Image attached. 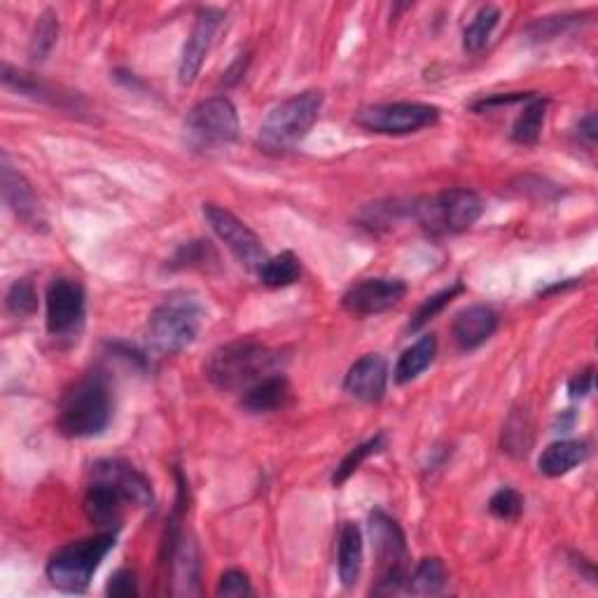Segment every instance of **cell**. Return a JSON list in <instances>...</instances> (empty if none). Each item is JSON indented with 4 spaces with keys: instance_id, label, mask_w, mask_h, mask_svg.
<instances>
[{
    "instance_id": "obj_34",
    "label": "cell",
    "mask_w": 598,
    "mask_h": 598,
    "mask_svg": "<svg viewBox=\"0 0 598 598\" xmlns=\"http://www.w3.org/2000/svg\"><path fill=\"white\" fill-rule=\"evenodd\" d=\"M108 596H115V598H129V596H136L138 594V582H136V575L132 571H117L113 575V580L108 582Z\"/></svg>"
},
{
    "instance_id": "obj_9",
    "label": "cell",
    "mask_w": 598,
    "mask_h": 598,
    "mask_svg": "<svg viewBox=\"0 0 598 598\" xmlns=\"http://www.w3.org/2000/svg\"><path fill=\"white\" fill-rule=\"evenodd\" d=\"M439 120V108L428 103H382L356 113V124L372 134L407 136L421 132Z\"/></svg>"
},
{
    "instance_id": "obj_35",
    "label": "cell",
    "mask_w": 598,
    "mask_h": 598,
    "mask_svg": "<svg viewBox=\"0 0 598 598\" xmlns=\"http://www.w3.org/2000/svg\"><path fill=\"white\" fill-rule=\"evenodd\" d=\"M591 386H594V370L589 367L575 376V379L569 384V390L573 398H585L587 393H591Z\"/></svg>"
},
{
    "instance_id": "obj_25",
    "label": "cell",
    "mask_w": 598,
    "mask_h": 598,
    "mask_svg": "<svg viewBox=\"0 0 598 598\" xmlns=\"http://www.w3.org/2000/svg\"><path fill=\"white\" fill-rule=\"evenodd\" d=\"M547 115V101L545 99H531V103L522 110V115L516 117L512 127V140L519 146H533L538 144L543 124Z\"/></svg>"
},
{
    "instance_id": "obj_30",
    "label": "cell",
    "mask_w": 598,
    "mask_h": 598,
    "mask_svg": "<svg viewBox=\"0 0 598 598\" xmlns=\"http://www.w3.org/2000/svg\"><path fill=\"white\" fill-rule=\"evenodd\" d=\"M461 290H463L461 283H456V286H451V288H447V290H443V292H437V295L428 297L426 302H423V304L416 309L412 323H409V329H412V333H416V329H421L423 325H428V323L437 316V313L443 311V309L451 302V299H453L456 295H459Z\"/></svg>"
},
{
    "instance_id": "obj_14",
    "label": "cell",
    "mask_w": 598,
    "mask_h": 598,
    "mask_svg": "<svg viewBox=\"0 0 598 598\" xmlns=\"http://www.w3.org/2000/svg\"><path fill=\"white\" fill-rule=\"evenodd\" d=\"M94 482H103L110 484L115 491H120L127 502H134L138 508H152L154 494H152V484L144 475V472L136 470L127 461H117V459H108L99 461L91 470Z\"/></svg>"
},
{
    "instance_id": "obj_7",
    "label": "cell",
    "mask_w": 598,
    "mask_h": 598,
    "mask_svg": "<svg viewBox=\"0 0 598 598\" xmlns=\"http://www.w3.org/2000/svg\"><path fill=\"white\" fill-rule=\"evenodd\" d=\"M185 138L197 150H215L239 138V115L225 97L197 103L185 117Z\"/></svg>"
},
{
    "instance_id": "obj_23",
    "label": "cell",
    "mask_w": 598,
    "mask_h": 598,
    "mask_svg": "<svg viewBox=\"0 0 598 598\" xmlns=\"http://www.w3.org/2000/svg\"><path fill=\"white\" fill-rule=\"evenodd\" d=\"M407 591L414 596H437L447 587V569L439 559H423L416 571L407 577Z\"/></svg>"
},
{
    "instance_id": "obj_16",
    "label": "cell",
    "mask_w": 598,
    "mask_h": 598,
    "mask_svg": "<svg viewBox=\"0 0 598 598\" xmlns=\"http://www.w3.org/2000/svg\"><path fill=\"white\" fill-rule=\"evenodd\" d=\"M124 496L110 484L94 482L85 496V514L101 533H115L124 519Z\"/></svg>"
},
{
    "instance_id": "obj_28",
    "label": "cell",
    "mask_w": 598,
    "mask_h": 598,
    "mask_svg": "<svg viewBox=\"0 0 598 598\" xmlns=\"http://www.w3.org/2000/svg\"><path fill=\"white\" fill-rule=\"evenodd\" d=\"M531 445H533V433H531V423L526 414H512L510 421L506 423V428H502V451L522 459V456L528 453Z\"/></svg>"
},
{
    "instance_id": "obj_32",
    "label": "cell",
    "mask_w": 598,
    "mask_h": 598,
    "mask_svg": "<svg viewBox=\"0 0 598 598\" xmlns=\"http://www.w3.org/2000/svg\"><path fill=\"white\" fill-rule=\"evenodd\" d=\"M489 510L494 516L498 519H516L524 510V498L514 489H500L498 494H494V498L489 500Z\"/></svg>"
},
{
    "instance_id": "obj_20",
    "label": "cell",
    "mask_w": 598,
    "mask_h": 598,
    "mask_svg": "<svg viewBox=\"0 0 598 598\" xmlns=\"http://www.w3.org/2000/svg\"><path fill=\"white\" fill-rule=\"evenodd\" d=\"M290 398V384L286 376L272 374L266 379L258 382L256 386H250L244 390V400L241 404L248 409V412L264 414V412H276Z\"/></svg>"
},
{
    "instance_id": "obj_21",
    "label": "cell",
    "mask_w": 598,
    "mask_h": 598,
    "mask_svg": "<svg viewBox=\"0 0 598 598\" xmlns=\"http://www.w3.org/2000/svg\"><path fill=\"white\" fill-rule=\"evenodd\" d=\"M339 580L344 587H353L363 571V533L358 524L346 522L339 535Z\"/></svg>"
},
{
    "instance_id": "obj_26",
    "label": "cell",
    "mask_w": 598,
    "mask_h": 598,
    "mask_svg": "<svg viewBox=\"0 0 598 598\" xmlns=\"http://www.w3.org/2000/svg\"><path fill=\"white\" fill-rule=\"evenodd\" d=\"M498 20H500V10L498 8H494V5L482 8L475 14V20H472L470 26L465 28V34H463L465 52L475 54V52L484 50L486 42H489L491 34H494V28L498 26Z\"/></svg>"
},
{
    "instance_id": "obj_33",
    "label": "cell",
    "mask_w": 598,
    "mask_h": 598,
    "mask_svg": "<svg viewBox=\"0 0 598 598\" xmlns=\"http://www.w3.org/2000/svg\"><path fill=\"white\" fill-rule=\"evenodd\" d=\"M217 596H227V598H239V596H250L253 594V587H250V580L241 571H227L217 582Z\"/></svg>"
},
{
    "instance_id": "obj_18",
    "label": "cell",
    "mask_w": 598,
    "mask_h": 598,
    "mask_svg": "<svg viewBox=\"0 0 598 598\" xmlns=\"http://www.w3.org/2000/svg\"><path fill=\"white\" fill-rule=\"evenodd\" d=\"M3 197L8 201V207L12 209V213L17 215L22 223L30 227L42 225L40 201L34 192V187L26 183V178L17 169L10 166L8 157H3Z\"/></svg>"
},
{
    "instance_id": "obj_19",
    "label": "cell",
    "mask_w": 598,
    "mask_h": 598,
    "mask_svg": "<svg viewBox=\"0 0 598 598\" xmlns=\"http://www.w3.org/2000/svg\"><path fill=\"white\" fill-rule=\"evenodd\" d=\"M589 456L587 443L580 439H559V443L549 445L538 459V470L547 477H561L571 472L580 463H585Z\"/></svg>"
},
{
    "instance_id": "obj_11",
    "label": "cell",
    "mask_w": 598,
    "mask_h": 598,
    "mask_svg": "<svg viewBox=\"0 0 598 598\" xmlns=\"http://www.w3.org/2000/svg\"><path fill=\"white\" fill-rule=\"evenodd\" d=\"M47 329L54 337H66L85 321V290L77 281L54 278L47 288Z\"/></svg>"
},
{
    "instance_id": "obj_5",
    "label": "cell",
    "mask_w": 598,
    "mask_h": 598,
    "mask_svg": "<svg viewBox=\"0 0 598 598\" xmlns=\"http://www.w3.org/2000/svg\"><path fill=\"white\" fill-rule=\"evenodd\" d=\"M201 309L187 295L169 297L162 307L152 311L148 321V339L154 351L173 356L192 346L199 335Z\"/></svg>"
},
{
    "instance_id": "obj_36",
    "label": "cell",
    "mask_w": 598,
    "mask_h": 598,
    "mask_svg": "<svg viewBox=\"0 0 598 598\" xmlns=\"http://www.w3.org/2000/svg\"><path fill=\"white\" fill-rule=\"evenodd\" d=\"M577 134H580V138H585L589 146H594V140H596V115L594 113H589L585 120L580 122Z\"/></svg>"
},
{
    "instance_id": "obj_12",
    "label": "cell",
    "mask_w": 598,
    "mask_h": 598,
    "mask_svg": "<svg viewBox=\"0 0 598 598\" xmlns=\"http://www.w3.org/2000/svg\"><path fill=\"white\" fill-rule=\"evenodd\" d=\"M407 295L400 278H365L344 292L341 304L353 316H376L402 302Z\"/></svg>"
},
{
    "instance_id": "obj_13",
    "label": "cell",
    "mask_w": 598,
    "mask_h": 598,
    "mask_svg": "<svg viewBox=\"0 0 598 598\" xmlns=\"http://www.w3.org/2000/svg\"><path fill=\"white\" fill-rule=\"evenodd\" d=\"M220 22H223V12L220 10H213V8L199 10L190 36L185 40L180 64H178V80L183 87H190L197 80V75L203 66V59H207L211 50V42Z\"/></svg>"
},
{
    "instance_id": "obj_6",
    "label": "cell",
    "mask_w": 598,
    "mask_h": 598,
    "mask_svg": "<svg viewBox=\"0 0 598 598\" xmlns=\"http://www.w3.org/2000/svg\"><path fill=\"white\" fill-rule=\"evenodd\" d=\"M416 220L431 234H459L470 229L484 213V203L477 192L456 187L416 203Z\"/></svg>"
},
{
    "instance_id": "obj_22",
    "label": "cell",
    "mask_w": 598,
    "mask_h": 598,
    "mask_svg": "<svg viewBox=\"0 0 598 598\" xmlns=\"http://www.w3.org/2000/svg\"><path fill=\"white\" fill-rule=\"evenodd\" d=\"M437 353V339L433 335H423L419 341H414L409 349L402 351L396 370H393V379L396 384H409L414 382L416 376H421L431 367Z\"/></svg>"
},
{
    "instance_id": "obj_29",
    "label": "cell",
    "mask_w": 598,
    "mask_h": 598,
    "mask_svg": "<svg viewBox=\"0 0 598 598\" xmlns=\"http://www.w3.org/2000/svg\"><path fill=\"white\" fill-rule=\"evenodd\" d=\"M384 445H386V437H384V435H376V437L367 439L365 445H360V447L351 449L349 453L344 456L341 463L337 465L335 475H333V484H335V486H341L346 479H349V477L353 475V472H356L360 465H363V463L370 459L372 453H379V451L384 449Z\"/></svg>"
},
{
    "instance_id": "obj_31",
    "label": "cell",
    "mask_w": 598,
    "mask_h": 598,
    "mask_svg": "<svg viewBox=\"0 0 598 598\" xmlns=\"http://www.w3.org/2000/svg\"><path fill=\"white\" fill-rule=\"evenodd\" d=\"M8 309H10L12 316H20V319L30 316V313L38 309L36 290L26 278L12 283V288L8 292Z\"/></svg>"
},
{
    "instance_id": "obj_15",
    "label": "cell",
    "mask_w": 598,
    "mask_h": 598,
    "mask_svg": "<svg viewBox=\"0 0 598 598\" xmlns=\"http://www.w3.org/2000/svg\"><path fill=\"white\" fill-rule=\"evenodd\" d=\"M388 384V365L382 356L370 353L363 356L351 365L346 372L344 390L349 393L351 398L363 400V402H379L386 393Z\"/></svg>"
},
{
    "instance_id": "obj_27",
    "label": "cell",
    "mask_w": 598,
    "mask_h": 598,
    "mask_svg": "<svg viewBox=\"0 0 598 598\" xmlns=\"http://www.w3.org/2000/svg\"><path fill=\"white\" fill-rule=\"evenodd\" d=\"M57 20L59 17L52 10H45L38 17L34 38H30V47H28L30 61H45L47 54L52 52V47L57 45V38H59V22Z\"/></svg>"
},
{
    "instance_id": "obj_3",
    "label": "cell",
    "mask_w": 598,
    "mask_h": 598,
    "mask_svg": "<svg viewBox=\"0 0 598 598\" xmlns=\"http://www.w3.org/2000/svg\"><path fill=\"white\" fill-rule=\"evenodd\" d=\"M323 108L321 91H302L274 105L260 124L258 144L266 152H288L297 148L313 124L319 122Z\"/></svg>"
},
{
    "instance_id": "obj_4",
    "label": "cell",
    "mask_w": 598,
    "mask_h": 598,
    "mask_svg": "<svg viewBox=\"0 0 598 598\" xmlns=\"http://www.w3.org/2000/svg\"><path fill=\"white\" fill-rule=\"evenodd\" d=\"M115 533H99L91 538L68 543L47 563V577L52 585L66 594H80L89 587L101 561L113 552Z\"/></svg>"
},
{
    "instance_id": "obj_17",
    "label": "cell",
    "mask_w": 598,
    "mask_h": 598,
    "mask_svg": "<svg viewBox=\"0 0 598 598\" xmlns=\"http://www.w3.org/2000/svg\"><path fill=\"white\" fill-rule=\"evenodd\" d=\"M496 327H498L496 311L484 307V304H475V307H468V309L459 311L453 319V325H451L453 339L463 351H472V349H477V346H482L484 341H489L496 333Z\"/></svg>"
},
{
    "instance_id": "obj_2",
    "label": "cell",
    "mask_w": 598,
    "mask_h": 598,
    "mask_svg": "<svg viewBox=\"0 0 598 598\" xmlns=\"http://www.w3.org/2000/svg\"><path fill=\"white\" fill-rule=\"evenodd\" d=\"M113 421V396L101 374L75 382L59 402L57 426L66 437L101 435Z\"/></svg>"
},
{
    "instance_id": "obj_10",
    "label": "cell",
    "mask_w": 598,
    "mask_h": 598,
    "mask_svg": "<svg viewBox=\"0 0 598 598\" xmlns=\"http://www.w3.org/2000/svg\"><path fill=\"white\" fill-rule=\"evenodd\" d=\"M203 217H207V223L211 225L217 239L232 250V256L248 272H260V266L270 260L260 236L232 211L217 207V203H203Z\"/></svg>"
},
{
    "instance_id": "obj_24",
    "label": "cell",
    "mask_w": 598,
    "mask_h": 598,
    "mask_svg": "<svg viewBox=\"0 0 598 598\" xmlns=\"http://www.w3.org/2000/svg\"><path fill=\"white\" fill-rule=\"evenodd\" d=\"M262 286L266 288H286L292 286V283L302 276V264H299V258L290 250L281 253L276 258H270L258 272Z\"/></svg>"
},
{
    "instance_id": "obj_1",
    "label": "cell",
    "mask_w": 598,
    "mask_h": 598,
    "mask_svg": "<svg viewBox=\"0 0 598 598\" xmlns=\"http://www.w3.org/2000/svg\"><path fill=\"white\" fill-rule=\"evenodd\" d=\"M281 356L253 339H239L220 346L209 358L207 376L220 390H248L266 376L278 374Z\"/></svg>"
},
{
    "instance_id": "obj_8",
    "label": "cell",
    "mask_w": 598,
    "mask_h": 598,
    "mask_svg": "<svg viewBox=\"0 0 598 598\" xmlns=\"http://www.w3.org/2000/svg\"><path fill=\"white\" fill-rule=\"evenodd\" d=\"M370 535L374 557L379 561V585H376V594H396L407 582V545L404 533L393 519L376 510L370 514Z\"/></svg>"
}]
</instances>
